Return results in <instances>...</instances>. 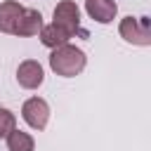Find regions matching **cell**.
Segmentation results:
<instances>
[{
  "instance_id": "obj_11",
  "label": "cell",
  "mask_w": 151,
  "mask_h": 151,
  "mask_svg": "<svg viewBox=\"0 0 151 151\" xmlns=\"http://www.w3.org/2000/svg\"><path fill=\"white\" fill-rule=\"evenodd\" d=\"M14 127H17V118H14V113H12L9 109H0V139L7 137Z\"/></svg>"
},
{
  "instance_id": "obj_5",
  "label": "cell",
  "mask_w": 151,
  "mask_h": 151,
  "mask_svg": "<svg viewBox=\"0 0 151 151\" xmlns=\"http://www.w3.org/2000/svg\"><path fill=\"white\" fill-rule=\"evenodd\" d=\"M17 80H19V85L26 87V90H35V87H40L42 80H45L42 66H40L35 59H26V61H21L19 68H17Z\"/></svg>"
},
{
  "instance_id": "obj_9",
  "label": "cell",
  "mask_w": 151,
  "mask_h": 151,
  "mask_svg": "<svg viewBox=\"0 0 151 151\" xmlns=\"http://www.w3.org/2000/svg\"><path fill=\"white\" fill-rule=\"evenodd\" d=\"M71 38H73V35H71L68 31H64L61 26H57V24H50V26H42V28H40V42H42L45 47H52V50L66 45Z\"/></svg>"
},
{
  "instance_id": "obj_4",
  "label": "cell",
  "mask_w": 151,
  "mask_h": 151,
  "mask_svg": "<svg viewBox=\"0 0 151 151\" xmlns=\"http://www.w3.org/2000/svg\"><path fill=\"white\" fill-rule=\"evenodd\" d=\"M52 24H57V26H61L64 31H68L71 35L80 28V9H78V5L76 2H71V0H61L57 7H54V21Z\"/></svg>"
},
{
  "instance_id": "obj_2",
  "label": "cell",
  "mask_w": 151,
  "mask_h": 151,
  "mask_svg": "<svg viewBox=\"0 0 151 151\" xmlns=\"http://www.w3.org/2000/svg\"><path fill=\"white\" fill-rule=\"evenodd\" d=\"M120 38H125L132 45H151V21L149 17H125L118 26Z\"/></svg>"
},
{
  "instance_id": "obj_3",
  "label": "cell",
  "mask_w": 151,
  "mask_h": 151,
  "mask_svg": "<svg viewBox=\"0 0 151 151\" xmlns=\"http://www.w3.org/2000/svg\"><path fill=\"white\" fill-rule=\"evenodd\" d=\"M21 116H24V120H26L33 130H45V125H47V120H50V106H47L45 99L31 97V99L24 101Z\"/></svg>"
},
{
  "instance_id": "obj_7",
  "label": "cell",
  "mask_w": 151,
  "mask_h": 151,
  "mask_svg": "<svg viewBox=\"0 0 151 151\" xmlns=\"http://www.w3.org/2000/svg\"><path fill=\"white\" fill-rule=\"evenodd\" d=\"M42 28V14L38 9H24L17 26H14V35L28 38V35H38Z\"/></svg>"
},
{
  "instance_id": "obj_8",
  "label": "cell",
  "mask_w": 151,
  "mask_h": 151,
  "mask_svg": "<svg viewBox=\"0 0 151 151\" xmlns=\"http://www.w3.org/2000/svg\"><path fill=\"white\" fill-rule=\"evenodd\" d=\"M24 7L14 0H7V2H0V31L2 33H12L14 35V26L21 17Z\"/></svg>"
},
{
  "instance_id": "obj_6",
  "label": "cell",
  "mask_w": 151,
  "mask_h": 151,
  "mask_svg": "<svg viewBox=\"0 0 151 151\" xmlns=\"http://www.w3.org/2000/svg\"><path fill=\"white\" fill-rule=\"evenodd\" d=\"M85 12L99 24H111L118 14L116 0H85Z\"/></svg>"
},
{
  "instance_id": "obj_10",
  "label": "cell",
  "mask_w": 151,
  "mask_h": 151,
  "mask_svg": "<svg viewBox=\"0 0 151 151\" xmlns=\"http://www.w3.org/2000/svg\"><path fill=\"white\" fill-rule=\"evenodd\" d=\"M7 149L9 151H33L35 149V142L28 132H21V130H12L7 134Z\"/></svg>"
},
{
  "instance_id": "obj_1",
  "label": "cell",
  "mask_w": 151,
  "mask_h": 151,
  "mask_svg": "<svg viewBox=\"0 0 151 151\" xmlns=\"http://www.w3.org/2000/svg\"><path fill=\"white\" fill-rule=\"evenodd\" d=\"M87 64V57L80 47L76 45H61V47H54L52 54H50V68L57 73V76H64V78H73L78 76Z\"/></svg>"
}]
</instances>
